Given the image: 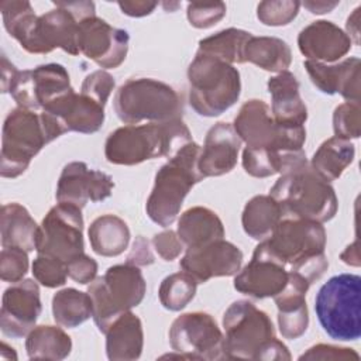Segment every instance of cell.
<instances>
[{"label": "cell", "mask_w": 361, "mask_h": 361, "mask_svg": "<svg viewBox=\"0 0 361 361\" xmlns=\"http://www.w3.org/2000/svg\"><path fill=\"white\" fill-rule=\"evenodd\" d=\"M190 141L192 134L182 118L127 124L107 137L104 155L110 164L137 165L147 159L171 158Z\"/></svg>", "instance_id": "1"}, {"label": "cell", "mask_w": 361, "mask_h": 361, "mask_svg": "<svg viewBox=\"0 0 361 361\" xmlns=\"http://www.w3.org/2000/svg\"><path fill=\"white\" fill-rule=\"evenodd\" d=\"M114 188V182L110 175L89 169L85 162L73 161L63 166L56 185L58 203H69L85 207L90 200L93 203L107 199Z\"/></svg>", "instance_id": "19"}, {"label": "cell", "mask_w": 361, "mask_h": 361, "mask_svg": "<svg viewBox=\"0 0 361 361\" xmlns=\"http://www.w3.org/2000/svg\"><path fill=\"white\" fill-rule=\"evenodd\" d=\"M309 164L303 149L298 151H272L244 148L243 168L254 178H268L272 175H282Z\"/></svg>", "instance_id": "29"}, {"label": "cell", "mask_w": 361, "mask_h": 361, "mask_svg": "<svg viewBox=\"0 0 361 361\" xmlns=\"http://www.w3.org/2000/svg\"><path fill=\"white\" fill-rule=\"evenodd\" d=\"M333 130L336 137L351 140L358 138L361 133V109L360 103L345 102L334 109Z\"/></svg>", "instance_id": "41"}, {"label": "cell", "mask_w": 361, "mask_h": 361, "mask_svg": "<svg viewBox=\"0 0 361 361\" xmlns=\"http://www.w3.org/2000/svg\"><path fill=\"white\" fill-rule=\"evenodd\" d=\"M39 286L37 281L21 279L11 283L4 293L0 310L1 333L11 338L27 336L41 314Z\"/></svg>", "instance_id": "17"}, {"label": "cell", "mask_w": 361, "mask_h": 361, "mask_svg": "<svg viewBox=\"0 0 361 361\" xmlns=\"http://www.w3.org/2000/svg\"><path fill=\"white\" fill-rule=\"evenodd\" d=\"M306 72L312 83L326 94H341L347 102L360 103L361 94V61L357 56L347 58L338 63H322L305 61Z\"/></svg>", "instance_id": "22"}, {"label": "cell", "mask_w": 361, "mask_h": 361, "mask_svg": "<svg viewBox=\"0 0 361 361\" xmlns=\"http://www.w3.org/2000/svg\"><path fill=\"white\" fill-rule=\"evenodd\" d=\"M299 7L300 3L293 0L261 1L257 7V17L265 25H288L298 16Z\"/></svg>", "instance_id": "42"}, {"label": "cell", "mask_w": 361, "mask_h": 361, "mask_svg": "<svg viewBox=\"0 0 361 361\" xmlns=\"http://www.w3.org/2000/svg\"><path fill=\"white\" fill-rule=\"evenodd\" d=\"M200 151L202 147L190 141L158 169L145 206L148 217L158 226H171L189 190L204 179L199 171Z\"/></svg>", "instance_id": "3"}, {"label": "cell", "mask_w": 361, "mask_h": 361, "mask_svg": "<svg viewBox=\"0 0 361 361\" xmlns=\"http://www.w3.org/2000/svg\"><path fill=\"white\" fill-rule=\"evenodd\" d=\"M147 285L140 267L118 264L107 268L103 276L94 278L87 293L93 305V320L102 333L124 312L138 306L145 296Z\"/></svg>", "instance_id": "8"}, {"label": "cell", "mask_w": 361, "mask_h": 361, "mask_svg": "<svg viewBox=\"0 0 361 361\" xmlns=\"http://www.w3.org/2000/svg\"><path fill=\"white\" fill-rule=\"evenodd\" d=\"M268 92L271 94V113L276 123L282 126H305L307 107L299 93L296 76L283 71L269 78Z\"/></svg>", "instance_id": "26"}, {"label": "cell", "mask_w": 361, "mask_h": 361, "mask_svg": "<svg viewBox=\"0 0 361 361\" xmlns=\"http://www.w3.org/2000/svg\"><path fill=\"white\" fill-rule=\"evenodd\" d=\"M97 262L85 252L68 262V275L75 282L86 285L96 278Z\"/></svg>", "instance_id": "48"}, {"label": "cell", "mask_w": 361, "mask_h": 361, "mask_svg": "<svg viewBox=\"0 0 361 361\" xmlns=\"http://www.w3.org/2000/svg\"><path fill=\"white\" fill-rule=\"evenodd\" d=\"M241 140L230 123H217L206 134L200 151L199 171L203 178L221 176L237 165Z\"/></svg>", "instance_id": "23"}, {"label": "cell", "mask_w": 361, "mask_h": 361, "mask_svg": "<svg viewBox=\"0 0 361 361\" xmlns=\"http://www.w3.org/2000/svg\"><path fill=\"white\" fill-rule=\"evenodd\" d=\"M360 355L347 347H336L330 344H316L303 353L299 360H358Z\"/></svg>", "instance_id": "47"}, {"label": "cell", "mask_w": 361, "mask_h": 361, "mask_svg": "<svg viewBox=\"0 0 361 361\" xmlns=\"http://www.w3.org/2000/svg\"><path fill=\"white\" fill-rule=\"evenodd\" d=\"M0 11L6 31L17 41L38 17L35 16L31 3L27 0H3L0 3Z\"/></svg>", "instance_id": "39"}, {"label": "cell", "mask_w": 361, "mask_h": 361, "mask_svg": "<svg viewBox=\"0 0 361 361\" xmlns=\"http://www.w3.org/2000/svg\"><path fill=\"white\" fill-rule=\"evenodd\" d=\"M310 283L300 275L289 271L285 289L274 298L278 307V326L283 338L295 340L305 334L309 326L306 292Z\"/></svg>", "instance_id": "24"}, {"label": "cell", "mask_w": 361, "mask_h": 361, "mask_svg": "<svg viewBox=\"0 0 361 361\" xmlns=\"http://www.w3.org/2000/svg\"><path fill=\"white\" fill-rule=\"evenodd\" d=\"M52 314L58 326L66 329L78 327L92 317V299L89 293L75 288L61 289L52 298Z\"/></svg>", "instance_id": "36"}, {"label": "cell", "mask_w": 361, "mask_h": 361, "mask_svg": "<svg viewBox=\"0 0 361 361\" xmlns=\"http://www.w3.org/2000/svg\"><path fill=\"white\" fill-rule=\"evenodd\" d=\"M114 78L107 71L99 69L89 73L85 78L80 87V93L104 106L111 92L114 90Z\"/></svg>", "instance_id": "45"}, {"label": "cell", "mask_w": 361, "mask_h": 361, "mask_svg": "<svg viewBox=\"0 0 361 361\" xmlns=\"http://www.w3.org/2000/svg\"><path fill=\"white\" fill-rule=\"evenodd\" d=\"M259 245L278 262L290 268L300 259L324 252L326 230L322 223L283 217Z\"/></svg>", "instance_id": "12"}, {"label": "cell", "mask_w": 361, "mask_h": 361, "mask_svg": "<svg viewBox=\"0 0 361 361\" xmlns=\"http://www.w3.org/2000/svg\"><path fill=\"white\" fill-rule=\"evenodd\" d=\"M51 142L41 113L16 107L3 124L0 175L17 178L25 172L31 159Z\"/></svg>", "instance_id": "9"}, {"label": "cell", "mask_w": 361, "mask_h": 361, "mask_svg": "<svg viewBox=\"0 0 361 361\" xmlns=\"http://www.w3.org/2000/svg\"><path fill=\"white\" fill-rule=\"evenodd\" d=\"M189 104L203 117H217L240 97V72L214 56L196 52L188 68Z\"/></svg>", "instance_id": "5"}, {"label": "cell", "mask_w": 361, "mask_h": 361, "mask_svg": "<svg viewBox=\"0 0 361 361\" xmlns=\"http://www.w3.org/2000/svg\"><path fill=\"white\" fill-rule=\"evenodd\" d=\"M176 233L186 248H193L224 238V226L213 210L195 206L180 214Z\"/></svg>", "instance_id": "30"}, {"label": "cell", "mask_w": 361, "mask_h": 361, "mask_svg": "<svg viewBox=\"0 0 361 361\" xmlns=\"http://www.w3.org/2000/svg\"><path fill=\"white\" fill-rule=\"evenodd\" d=\"M289 281V271L274 259L259 244L255 247L251 261L235 274L234 288L255 299L275 298Z\"/></svg>", "instance_id": "20"}, {"label": "cell", "mask_w": 361, "mask_h": 361, "mask_svg": "<svg viewBox=\"0 0 361 361\" xmlns=\"http://www.w3.org/2000/svg\"><path fill=\"white\" fill-rule=\"evenodd\" d=\"M298 47L307 61L334 63L350 52L353 39L334 23L317 20L299 32Z\"/></svg>", "instance_id": "21"}, {"label": "cell", "mask_w": 361, "mask_h": 361, "mask_svg": "<svg viewBox=\"0 0 361 361\" xmlns=\"http://www.w3.org/2000/svg\"><path fill=\"white\" fill-rule=\"evenodd\" d=\"M54 4L72 13L78 21H82L92 16H96L93 1H55Z\"/></svg>", "instance_id": "51"}, {"label": "cell", "mask_w": 361, "mask_h": 361, "mask_svg": "<svg viewBox=\"0 0 361 361\" xmlns=\"http://www.w3.org/2000/svg\"><path fill=\"white\" fill-rule=\"evenodd\" d=\"M243 264V252L224 238L186 248L179 265L182 271L195 278L197 283L207 282L216 276H233Z\"/></svg>", "instance_id": "18"}, {"label": "cell", "mask_w": 361, "mask_h": 361, "mask_svg": "<svg viewBox=\"0 0 361 361\" xmlns=\"http://www.w3.org/2000/svg\"><path fill=\"white\" fill-rule=\"evenodd\" d=\"M305 8H307L313 14H324L330 13L333 8L338 6V1H305L302 3Z\"/></svg>", "instance_id": "53"}, {"label": "cell", "mask_w": 361, "mask_h": 361, "mask_svg": "<svg viewBox=\"0 0 361 361\" xmlns=\"http://www.w3.org/2000/svg\"><path fill=\"white\" fill-rule=\"evenodd\" d=\"M355 148L350 140L331 137L322 142L309 164L313 171L329 183L341 176L344 169L354 161Z\"/></svg>", "instance_id": "33"}, {"label": "cell", "mask_w": 361, "mask_h": 361, "mask_svg": "<svg viewBox=\"0 0 361 361\" xmlns=\"http://www.w3.org/2000/svg\"><path fill=\"white\" fill-rule=\"evenodd\" d=\"M25 350L31 360L59 361L71 354L72 340L61 327L49 324L35 326L27 334Z\"/></svg>", "instance_id": "35"}, {"label": "cell", "mask_w": 361, "mask_h": 361, "mask_svg": "<svg viewBox=\"0 0 361 361\" xmlns=\"http://www.w3.org/2000/svg\"><path fill=\"white\" fill-rule=\"evenodd\" d=\"M314 312L323 330L334 340L355 341L361 336V278L331 276L317 292Z\"/></svg>", "instance_id": "6"}, {"label": "cell", "mask_w": 361, "mask_h": 361, "mask_svg": "<svg viewBox=\"0 0 361 361\" xmlns=\"http://www.w3.org/2000/svg\"><path fill=\"white\" fill-rule=\"evenodd\" d=\"M154 250L164 261H173L180 255L185 248V244L179 238L178 233L172 230H165L152 237L151 241Z\"/></svg>", "instance_id": "46"}, {"label": "cell", "mask_w": 361, "mask_h": 361, "mask_svg": "<svg viewBox=\"0 0 361 361\" xmlns=\"http://www.w3.org/2000/svg\"><path fill=\"white\" fill-rule=\"evenodd\" d=\"M197 282L188 272H176L166 276L158 290L161 305L172 312L182 310L195 298Z\"/></svg>", "instance_id": "38"}, {"label": "cell", "mask_w": 361, "mask_h": 361, "mask_svg": "<svg viewBox=\"0 0 361 361\" xmlns=\"http://www.w3.org/2000/svg\"><path fill=\"white\" fill-rule=\"evenodd\" d=\"M0 355H1V360H17V354L14 348L8 347L4 341L1 343V347H0Z\"/></svg>", "instance_id": "56"}, {"label": "cell", "mask_w": 361, "mask_h": 361, "mask_svg": "<svg viewBox=\"0 0 361 361\" xmlns=\"http://www.w3.org/2000/svg\"><path fill=\"white\" fill-rule=\"evenodd\" d=\"M360 7H357L355 10H354V13L348 17V20H347V35L351 38V37H354V42L355 44H358V37H360Z\"/></svg>", "instance_id": "54"}, {"label": "cell", "mask_w": 361, "mask_h": 361, "mask_svg": "<svg viewBox=\"0 0 361 361\" xmlns=\"http://www.w3.org/2000/svg\"><path fill=\"white\" fill-rule=\"evenodd\" d=\"M32 275L37 282L45 288H58L65 285L68 275V265L54 257L38 254L32 262Z\"/></svg>", "instance_id": "40"}, {"label": "cell", "mask_w": 361, "mask_h": 361, "mask_svg": "<svg viewBox=\"0 0 361 361\" xmlns=\"http://www.w3.org/2000/svg\"><path fill=\"white\" fill-rule=\"evenodd\" d=\"M73 92L68 71L59 63L18 71L8 93L18 107L42 111L62 96Z\"/></svg>", "instance_id": "14"}, {"label": "cell", "mask_w": 361, "mask_h": 361, "mask_svg": "<svg viewBox=\"0 0 361 361\" xmlns=\"http://www.w3.org/2000/svg\"><path fill=\"white\" fill-rule=\"evenodd\" d=\"M282 219L283 213L278 202L269 195H258L247 202L241 223L251 238L262 241L272 234Z\"/></svg>", "instance_id": "32"}, {"label": "cell", "mask_w": 361, "mask_h": 361, "mask_svg": "<svg viewBox=\"0 0 361 361\" xmlns=\"http://www.w3.org/2000/svg\"><path fill=\"white\" fill-rule=\"evenodd\" d=\"M104 334L109 360L128 361L140 358L144 345L142 323L131 310L120 314Z\"/></svg>", "instance_id": "27"}, {"label": "cell", "mask_w": 361, "mask_h": 361, "mask_svg": "<svg viewBox=\"0 0 361 361\" xmlns=\"http://www.w3.org/2000/svg\"><path fill=\"white\" fill-rule=\"evenodd\" d=\"M126 262L135 267H144V265L152 264L154 254L149 248V241L145 240L142 235H138L133 243V247L127 255Z\"/></svg>", "instance_id": "49"}, {"label": "cell", "mask_w": 361, "mask_h": 361, "mask_svg": "<svg viewBox=\"0 0 361 361\" xmlns=\"http://www.w3.org/2000/svg\"><path fill=\"white\" fill-rule=\"evenodd\" d=\"M283 217L326 223L337 213L338 202L333 186L306 164L282 173L269 190Z\"/></svg>", "instance_id": "4"}, {"label": "cell", "mask_w": 361, "mask_h": 361, "mask_svg": "<svg viewBox=\"0 0 361 361\" xmlns=\"http://www.w3.org/2000/svg\"><path fill=\"white\" fill-rule=\"evenodd\" d=\"M130 35L126 30L111 27L104 20L92 16L78 25V49L100 68L120 66L128 52Z\"/></svg>", "instance_id": "16"}, {"label": "cell", "mask_w": 361, "mask_h": 361, "mask_svg": "<svg viewBox=\"0 0 361 361\" xmlns=\"http://www.w3.org/2000/svg\"><path fill=\"white\" fill-rule=\"evenodd\" d=\"M233 127L247 148L298 151L303 149L306 141L305 126L276 123L269 106L258 99L248 100L240 107Z\"/></svg>", "instance_id": "10"}, {"label": "cell", "mask_w": 361, "mask_h": 361, "mask_svg": "<svg viewBox=\"0 0 361 361\" xmlns=\"http://www.w3.org/2000/svg\"><path fill=\"white\" fill-rule=\"evenodd\" d=\"M0 233L3 247H18L27 252L37 250L39 226L20 203L1 206Z\"/></svg>", "instance_id": "28"}, {"label": "cell", "mask_w": 361, "mask_h": 361, "mask_svg": "<svg viewBox=\"0 0 361 361\" xmlns=\"http://www.w3.org/2000/svg\"><path fill=\"white\" fill-rule=\"evenodd\" d=\"M341 259L348 264V265H354L358 267L360 265V255H358V248H357V241L351 245H348L343 252H341Z\"/></svg>", "instance_id": "55"}, {"label": "cell", "mask_w": 361, "mask_h": 361, "mask_svg": "<svg viewBox=\"0 0 361 361\" xmlns=\"http://www.w3.org/2000/svg\"><path fill=\"white\" fill-rule=\"evenodd\" d=\"M87 233L92 250L102 257H117L124 252L130 243L127 223L114 214H103L94 219Z\"/></svg>", "instance_id": "31"}, {"label": "cell", "mask_w": 361, "mask_h": 361, "mask_svg": "<svg viewBox=\"0 0 361 361\" xmlns=\"http://www.w3.org/2000/svg\"><path fill=\"white\" fill-rule=\"evenodd\" d=\"M169 344L178 358L224 360V334L213 316L190 312L178 316L169 329Z\"/></svg>", "instance_id": "11"}, {"label": "cell", "mask_w": 361, "mask_h": 361, "mask_svg": "<svg viewBox=\"0 0 361 361\" xmlns=\"http://www.w3.org/2000/svg\"><path fill=\"white\" fill-rule=\"evenodd\" d=\"M82 209L69 203H58L42 219L37 241V252L63 261L66 265L83 254Z\"/></svg>", "instance_id": "13"}, {"label": "cell", "mask_w": 361, "mask_h": 361, "mask_svg": "<svg viewBox=\"0 0 361 361\" xmlns=\"http://www.w3.org/2000/svg\"><path fill=\"white\" fill-rule=\"evenodd\" d=\"M244 62H251L264 71L281 73L290 66L292 52L281 38L251 35L244 48Z\"/></svg>", "instance_id": "34"}, {"label": "cell", "mask_w": 361, "mask_h": 361, "mask_svg": "<svg viewBox=\"0 0 361 361\" xmlns=\"http://www.w3.org/2000/svg\"><path fill=\"white\" fill-rule=\"evenodd\" d=\"M56 8L38 16L25 35L18 41L21 48L30 54H49L56 48L79 55L78 25L79 21L68 10Z\"/></svg>", "instance_id": "15"}, {"label": "cell", "mask_w": 361, "mask_h": 361, "mask_svg": "<svg viewBox=\"0 0 361 361\" xmlns=\"http://www.w3.org/2000/svg\"><path fill=\"white\" fill-rule=\"evenodd\" d=\"M18 69L6 58V55H1V92L8 93V87L13 83Z\"/></svg>", "instance_id": "52"}, {"label": "cell", "mask_w": 361, "mask_h": 361, "mask_svg": "<svg viewBox=\"0 0 361 361\" xmlns=\"http://www.w3.org/2000/svg\"><path fill=\"white\" fill-rule=\"evenodd\" d=\"M251 35L244 30L227 28L200 39L197 52L214 56L230 65L244 63V48Z\"/></svg>", "instance_id": "37"}, {"label": "cell", "mask_w": 361, "mask_h": 361, "mask_svg": "<svg viewBox=\"0 0 361 361\" xmlns=\"http://www.w3.org/2000/svg\"><path fill=\"white\" fill-rule=\"evenodd\" d=\"M28 271L27 251L18 247H3L0 252V278L4 282L16 283Z\"/></svg>", "instance_id": "43"}, {"label": "cell", "mask_w": 361, "mask_h": 361, "mask_svg": "<svg viewBox=\"0 0 361 361\" xmlns=\"http://www.w3.org/2000/svg\"><path fill=\"white\" fill-rule=\"evenodd\" d=\"M113 107L126 124L162 123L182 118L183 113L182 99L176 90L151 78L126 80L114 94Z\"/></svg>", "instance_id": "7"}, {"label": "cell", "mask_w": 361, "mask_h": 361, "mask_svg": "<svg viewBox=\"0 0 361 361\" xmlns=\"http://www.w3.org/2000/svg\"><path fill=\"white\" fill-rule=\"evenodd\" d=\"M42 111L58 117L66 133L92 134L99 131L104 121V106L82 93H75V90L62 96Z\"/></svg>", "instance_id": "25"}, {"label": "cell", "mask_w": 361, "mask_h": 361, "mask_svg": "<svg viewBox=\"0 0 361 361\" xmlns=\"http://www.w3.org/2000/svg\"><path fill=\"white\" fill-rule=\"evenodd\" d=\"M226 4L223 1L213 3H189L186 16L192 27L210 28L226 16Z\"/></svg>", "instance_id": "44"}, {"label": "cell", "mask_w": 361, "mask_h": 361, "mask_svg": "<svg viewBox=\"0 0 361 361\" xmlns=\"http://www.w3.org/2000/svg\"><path fill=\"white\" fill-rule=\"evenodd\" d=\"M158 6L157 1H145V0H135V1H118L120 10L130 16V17H144L151 14L155 7Z\"/></svg>", "instance_id": "50"}, {"label": "cell", "mask_w": 361, "mask_h": 361, "mask_svg": "<svg viewBox=\"0 0 361 361\" xmlns=\"http://www.w3.org/2000/svg\"><path fill=\"white\" fill-rule=\"evenodd\" d=\"M226 358L244 360H285L289 361L288 347L275 337L269 316L248 300H235L223 316Z\"/></svg>", "instance_id": "2"}]
</instances>
